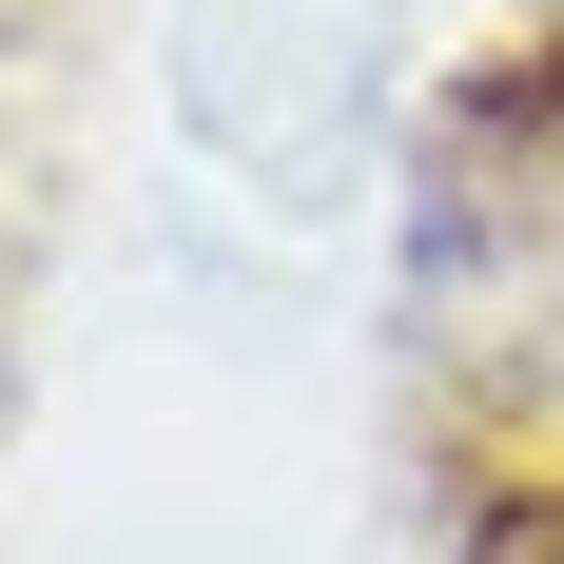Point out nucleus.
I'll use <instances>...</instances> for the list:
<instances>
[{"label":"nucleus","instance_id":"1","mask_svg":"<svg viewBox=\"0 0 564 564\" xmlns=\"http://www.w3.org/2000/svg\"><path fill=\"white\" fill-rule=\"evenodd\" d=\"M467 564H564V487H507V507L467 525Z\"/></svg>","mask_w":564,"mask_h":564}]
</instances>
